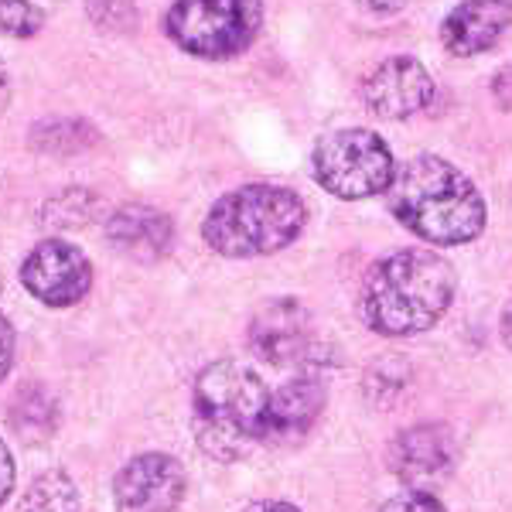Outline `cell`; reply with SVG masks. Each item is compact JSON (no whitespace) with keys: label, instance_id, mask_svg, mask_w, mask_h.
I'll return each mask as SVG.
<instances>
[{"label":"cell","instance_id":"obj_18","mask_svg":"<svg viewBox=\"0 0 512 512\" xmlns=\"http://www.w3.org/2000/svg\"><path fill=\"white\" fill-rule=\"evenodd\" d=\"M45 14L28 0H0V31L11 38H31L41 31Z\"/></svg>","mask_w":512,"mask_h":512},{"label":"cell","instance_id":"obj_14","mask_svg":"<svg viewBox=\"0 0 512 512\" xmlns=\"http://www.w3.org/2000/svg\"><path fill=\"white\" fill-rule=\"evenodd\" d=\"M106 239L127 260L154 263L175 243V226H171V219L164 212L151 209V205H123L106 222Z\"/></svg>","mask_w":512,"mask_h":512},{"label":"cell","instance_id":"obj_11","mask_svg":"<svg viewBox=\"0 0 512 512\" xmlns=\"http://www.w3.org/2000/svg\"><path fill=\"white\" fill-rule=\"evenodd\" d=\"M454 434L441 424H420L403 431L393 441L390 465L396 478H400L407 489L431 492L437 482H444L454 472Z\"/></svg>","mask_w":512,"mask_h":512},{"label":"cell","instance_id":"obj_22","mask_svg":"<svg viewBox=\"0 0 512 512\" xmlns=\"http://www.w3.org/2000/svg\"><path fill=\"white\" fill-rule=\"evenodd\" d=\"M11 492H14V454L0 441V506L11 499Z\"/></svg>","mask_w":512,"mask_h":512},{"label":"cell","instance_id":"obj_10","mask_svg":"<svg viewBox=\"0 0 512 512\" xmlns=\"http://www.w3.org/2000/svg\"><path fill=\"white\" fill-rule=\"evenodd\" d=\"M250 345L270 366H294L315 355L311 342V318L294 297H274L250 321Z\"/></svg>","mask_w":512,"mask_h":512},{"label":"cell","instance_id":"obj_4","mask_svg":"<svg viewBox=\"0 0 512 512\" xmlns=\"http://www.w3.org/2000/svg\"><path fill=\"white\" fill-rule=\"evenodd\" d=\"M308 222L301 195L280 185H243L222 195L202 222V236L219 256L250 260L291 246Z\"/></svg>","mask_w":512,"mask_h":512},{"label":"cell","instance_id":"obj_3","mask_svg":"<svg viewBox=\"0 0 512 512\" xmlns=\"http://www.w3.org/2000/svg\"><path fill=\"white\" fill-rule=\"evenodd\" d=\"M270 393L243 362H212L195 379V441L209 458L239 461L267 434Z\"/></svg>","mask_w":512,"mask_h":512},{"label":"cell","instance_id":"obj_12","mask_svg":"<svg viewBox=\"0 0 512 512\" xmlns=\"http://www.w3.org/2000/svg\"><path fill=\"white\" fill-rule=\"evenodd\" d=\"M321 410H325V379L315 369L294 376L291 383H284L270 396L267 410V434L263 444H297L311 434V427L318 424Z\"/></svg>","mask_w":512,"mask_h":512},{"label":"cell","instance_id":"obj_20","mask_svg":"<svg viewBox=\"0 0 512 512\" xmlns=\"http://www.w3.org/2000/svg\"><path fill=\"white\" fill-rule=\"evenodd\" d=\"M379 512H448V509H444L431 492L407 489V492L393 495L390 502H383V509Z\"/></svg>","mask_w":512,"mask_h":512},{"label":"cell","instance_id":"obj_7","mask_svg":"<svg viewBox=\"0 0 512 512\" xmlns=\"http://www.w3.org/2000/svg\"><path fill=\"white\" fill-rule=\"evenodd\" d=\"M21 284L48 308H72L93 287V263L65 239H45L21 263Z\"/></svg>","mask_w":512,"mask_h":512},{"label":"cell","instance_id":"obj_25","mask_svg":"<svg viewBox=\"0 0 512 512\" xmlns=\"http://www.w3.org/2000/svg\"><path fill=\"white\" fill-rule=\"evenodd\" d=\"M359 4L366 7V11H373V14H396L403 4H407V0H359Z\"/></svg>","mask_w":512,"mask_h":512},{"label":"cell","instance_id":"obj_9","mask_svg":"<svg viewBox=\"0 0 512 512\" xmlns=\"http://www.w3.org/2000/svg\"><path fill=\"white\" fill-rule=\"evenodd\" d=\"M362 99L383 120H410L424 113L434 99V79L417 59L396 55L376 65L362 82Z\"/></svg>","mask_w":512,"mask_h":512},{"label":"cell","instance_id":"obj_24","mask_svg":"<svg viewBox=\"0 0 512 512\" xmlns=\"http://www.w3.org/2000/svg\"><path fill=\"white\" fill-rule=\"evenodd\" d=\"M246 512H301L294 506V502H284V499H260V502H253Z\"/></svg>","mask_w":512,"mask_h":512},{"label":"cell","instance_id":"obj_26","mask_svg":"<svg viewBox=\"0 0 512 512\" xmlns=\"http://www.w3.org/2000/svg\"><path fill=\"white\" fill-rule=\"evenodd\" d=\"M502 342L512 349V301H509V308L502 311Z\"/></svg>","mask_w":512,"mask_h":512},{"label":"cell","instance_id":"obj_19","mask_svg":"<svg viewBox=\"0 0 512 512\" xmlns=\"http://www.w3.org/2000/svg\"><path fill=\"white\" fill-rule=\"evenodd\" d=\"M89 18H93L99 28H130L134 24V7L130 0H86Z\"/></svg>","mask_w":512,"mask_h":512},{"label":"cell","instance_id":"obj_17","mask_svg":"<svg viewBox=\"0 0 512 512\" xmlns=\"http://www.w3.org/2000/svg\"><path fill=\"white\" fill-rule=\"evenodd\" d=\"M407 379H410V369H407V359H403V355H379L373 362V369H369L366 390L373 396L393 400V396L407 386Z\"/></svg>","mask_w":512,"mask_h":512},{"label":"cell","instance_id":"obj_6","mask_svg":"<svg viewBox=\"0 0 512 512\" xmlns=\"http://www.w3.org/2000/svg\"><path fill=\"white\" fill-rule=\"evenodd\" d=\"M260 0H175L168 11V38L198 59H233L260 31Z\"/></svg>","mask_w":512,"mask_h":512},{"label":"cell","instance_id":"obj_1","mask_svg":"<svg viewBox=\"0 0 512 512\" xmlns=\"http://www.w3.org/2000/svg\"><path fill=\"white\" fill-rule=\"evenodd\" d=\"M454 291L458 274L441 253L400 250L383 256L362 280L359 318L379 335H420L448 315Z\"/></svg>","mask_w":512,"mask_h":512},{"label":"cell","instance_id":"obj_21","mask_svg":"<svg viewBox=\"0 0 512 512\" xmlns=\"http://www.w3.org/2000/svg\"><path fill=\"white\" fill-rule=\"evenodd\" d=\"M11 366H14V328L11 321L0 315V379L11 373Z\"/></svg>","mask_w":512,"mask_h":512},{"label":"cell","instance_id":"obj_23","mask_svg":"<svg viewBox=\"0 0 512 512\" xmlns=\"http://www.w3.org/2000/svg\"><path fill=\"white\" fill-rule=\"evenodd\" d=\"M492 93H495V103H499L502 110H509V113H512V65H506L502 72H495Z\"/></svg>","mask_w":512,"mask_h":512},{"label":"cell","instance_id":"obj_13","mask_svg":"<svg viewBox=\"0 0 512 512\" xmlns=\"http://www.w3.org/2000/svg\"><path fill=\"white\" fill-rule=\"evenodd\" d=\"M512 28V0H461L441 24V41L451 55H482Z\"/></svg>","mask_w":512,"mask_h":512},{"label":"cell","instance_id":"obj_16","mask_svg":"<svg viewBox=\"0 0 512 512\" xmlns=\"http://www.w3.org/2000/svg\"><path fill=\"white\" fill-rule=\"evenodd\" d=\"M18 512H79V489L65 472H45L24 492Z\"/></svg>","mask_w":512,"mask_h":512},{"label":"cell","instance_id":"obj_27","mask_svg":"<svg viewBox=\"0 0 512 512\" xmlns=\"http://www.w3.org/2000/svg\"><path fill=\"white\" fill-rule=\"evenodd\" d=\"M7 99H11V82H7V72H4V65H0V113H4Z\"/></svg>","mask_w":512,"mask_h":512},{"label":"cell","instance_id":"obj_5","mask_svg":"<svg viewBox=\"0 0 512 512\" xmlns=\"http://www.w3.org/2000/svg\"><path fill=\"white\" fill-rule=\"evenodd\" d=\"M311 171L328 195L359 202V198L390 192L396 161L376 130L349 127L318 140L315 154H311Z\"/></svg>","mask_w":512,"mask_h":512},{"label":"cell","instance_id":"obj_15","mask_svg":"<svg viewBox=\"0 0 512 512\" xmlns=\"http://www.w3.org/2000/svg\"><path fill=\"white\" fill-rule=\"evenodd\" d=\"M11 427L21 441L41 444L59 427V403L45 386H21L11 403Z\"/></svg>","mask_w":512,"mask_h":512},{"label":"cell","instance_id":"obj_8","mask_svg":"<svg viewBox=\"0 0 512 512\" xmlns=\"http://www.w3.org/2000/svg\"><path fill=\"white\" fill-rule=\"evenodd\" d=\"M120 512H175L185 499V468L171 454H137L113 482Z\"/></svg>","mask_w":512,"mask_h":512},{"label":"cell","instance_id":"obj_2","mask_svg":"<svg viewBox=\"0 0 512 512\" xmlns=\"http://www.w3.org/2000/svg\"><path fill=\"white\" fill-rule=\"evenodd\" d=\"M390 209L410 233L437 246L472 243L485 229V202L475 181L434 154H420L396 168Z\"/></svg>","mask_w":512,"mask_h":512}]
</instances>
